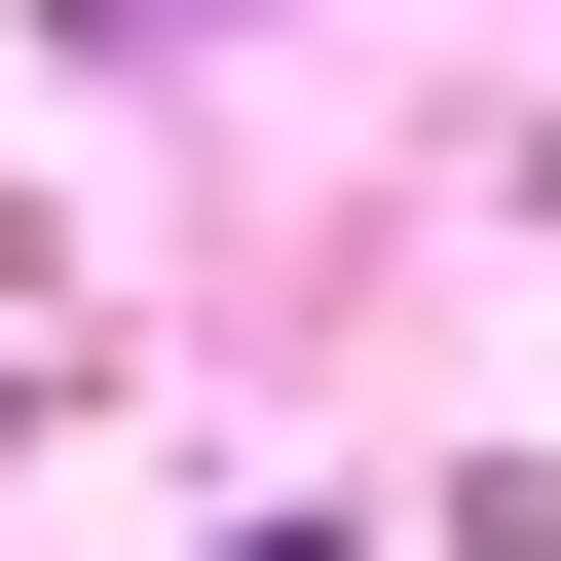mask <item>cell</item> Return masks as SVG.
Here are the masks:
<instances>
[{
    "mask_svg": "<svg viewBox=\"0 0 561 561\" xmlns=\"http://www.w3.org/2000/svg\"><path fill=\"white\" fill-rule=\"evenodd\" d=\"M262 561H337V524H262Z\"/></svg>",
    "mask_w": 561,
    "mask_h": 561,
    "instance_id": "obj_1",
    "label": "cell"
}]
</instances>
